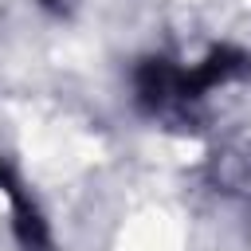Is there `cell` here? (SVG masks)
Returning a JSON list of instances; mask_svg holds the SVG:
<instances>
[{"mask_svg":"<svg viewBox=\"0 0 251 251\" xmlns=\"http://www.w3.org/2000/svg\"><path fill=\"white\" fill-rule=\"evenodd\" d=\"M39 8H47V12L63 16V12H67V0H39Z\"/></svg>","mask_w":251,"mask_h":251,"instance_id":"3","label":"cell"},{"mask_svg":"<svg viewBox=\"0 0 251 251\" xmlns=\"http://www.w3.org/2000/svg\"><path fill=\"white\" fill-rule=\"evenodd\" d=\"M12 184H16V176H12V173H8V165L0 161V192H8Z\"/></svg>","mask_w":251,"mask_h":251,"instance_id":"4","label":"cell"},{"mask_svg":"<svg viewBox=\"0 0 251 251\" xmlns=\"http://www.w3.org/2000/svg\"><path fill=\"white\" fill-rule=\"evenodd\" d=\"M8 200H12V227H16V239L24 243V251H51L47 224H43V216L35 212V204L20 192V184L8 188Z\"/></svg>","mask_w":251,"mask_h":251,"instance_id":"2","label":"cell"},{"mask_svg":"<svg viewBox=\"0 0 251 251\" xmlns=\"http://www.w3.org/2000/svg\"><path fill=\"white\" fill-rule=\"evenodd\" d=\"M251 75V55L224 43V47H212L196 67H176V106H188L196 98H204L208 90L216 86H227L235 78Z\"/></svg>","mask_w":251,"mask_h":251,"instance_id":"1","label":"cell"}]
</instances>
